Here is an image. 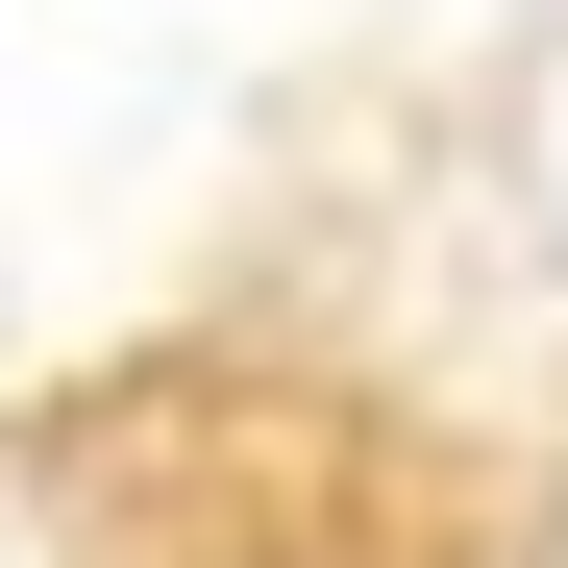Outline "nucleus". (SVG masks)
<instances>
[{"label":"nucleus","instance_id":"obj_1","mask_svg":"<svg viewBox=\"0 0 568 568\" xmlns=\"http://www.w3.org/2000/svg\"><path fill=\"white\" fill-rule=\"evenodd\" d=\"M50 568H519V469L297 371H149L50 469Z\"/></svg>","mask_w":568,"mask_h":568}]
</instances>
